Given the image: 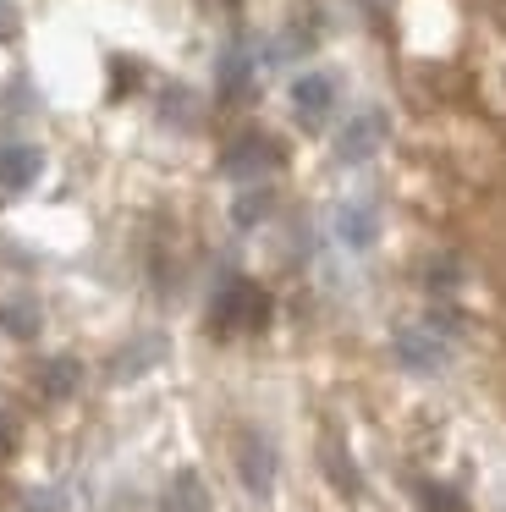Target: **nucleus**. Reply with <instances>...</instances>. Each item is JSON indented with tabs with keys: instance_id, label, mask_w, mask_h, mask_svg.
<instances>
[{
	"instance_id": "8",
	"label": "nucleus",
	"mask_w": 506,
	"mask_h": 512,
	"mask_svg": "<svg viewBox=\"0 0 506 512\" xmlns=\"http://www.w3.org/2000/svg\"><path fill=\"white\" fill-rule=\"evenodd\" d=\"M165 512H209V490L198 474H176L165 490Z\"/></svg>"
},
{
	"instance_id": "10",
	"label": "nucleus",
	"mask_w": 506,
	"mask_h": 512,
	"mask_svg": "<svg viewBox=\"0 0 506 512\" xmlns=\"http://www.w3.org/2000/svg\"><path fill=\"white\" fill-rule=\"evenodd\" d=\"M39 386H44V397H66V391L77 386V364H72V358H55V364H44V369H39Z\"/></svg>"
},
{
	"instance_id": "12",
	"label": "nucleus",
	"mask_w": 506,
	"mask_h": 512,
	"mask_svg": "<svg viewBox=\"0 0 506 512\" xmlns=\"http://www.w3.org/2000/svg\"><path fill=\"white\" fill-rule=\"evenodd\" d=\"M418 501H424L429 512H462V496H451L446 485H418Z\"/></svg>"
},
{
	"instance_id": "9",
	"label": "nucleus",
	"mask_w": 506,
	"mask_h": 512,
	"mask_svg": "<svg viewBox=\"0 0 506 512\" xmlns=\"http://www.w3.org/2000/svg\"><path fill=\"white\" fill-rule=\"evenodd\" d=\"M0 331H11L17 342H33V336H39V309H33L28 298L0 303Z\"/></svg>"
},
{
	"instance_id": "14",
	"label": "nucleus",
	"mask_w": 506,
	"mask_h": 512,
	"mask_svg": "<svg viewBox=\"0 0 506 512\" xmlns=\"http://www.w3.org/2000/svg\"><path fill=\"white\" fill-rule=\"evenodd\" d=\"M0 34H17V12H11L6 0H0Z\"/></svg>"
},
{
	"instance_id": "6",
	"label": "nucleus",
	"mask_w": 506,
	"mask_h": 512,
	"mask_svg": "<svg viewBox=\"0 0 506 512\" xmlns=\"http://www.w3.org/2000/svg\"><path fill=\"white\" fill-rule=\"evenodd\" d=\"M380 144H385V122H380V116H358V122L341 127L336 155H341V160H369Z\"/></svg>"
},
{
	"instance_id": "3",
	"label": "nucleus",
	"mask_w": 506,
	"mask_h": 512,
	"mask_svg": "<svg viewBox=\"0 0 506 512\" xmlns=\"http://www.w3.org/2000/svg\"><path fill=\"white\" fill-rule=\"evenodd\" d=\"M220 166H226V177L248 182V177H264V171L281 166V149H275L270 138H242V144H231L226 155H220Z\"/></svg>"
},
{
	"instance_id": "2",
	"label": "nucleus",
	"mask_w": 506,
	"mask_h": 512,
	"mask_svg": "<svg viewBox=\"0 0 506 512\" xmlns=\"http://www.w3.org/2000/svg\"><path fill=\"white\" fill-rule=\"evenodd\" d=\"M237 474L248 485V496H270L275 490V452L264 446V435H242L237 441Z\"/></svg>"
},
{
	"instance_id": "5",
	"label": "nucleus",
	"mask_w": 506,
	"mask_h": 512,
	"mask_svg": "<svg viewBox=\"0 0 506 512\" xmlns=\"http://www.w3.org/2000/svg\"><path fill=\"white\" fill-rule=\"evenodd\" d=\"M330 100H336V83H330L325 72H308V78L292 83V111L303 116V122H325Z\"/></svg>"
},
{
	"instance_id": "4",
	"label": "nucleus",
	"mask_w": 506,
	"mask_h": 512,
	"mask_svg": "<svg viewBox=\"0 0 506 512\" xmlns=\"http://www.w3.org/2000/svg\"><path fill=\"white\" fill-rule=\"evenodd\" d=\"M39 171H44V155L33 144H6V149H0V188L22 193V188H33Z\"/></svg>"
},
{
	"instance_id": "15",
	"label": "nucleus",
	"mask_w": 506,
	"mask_h": 512,
	"mask_svg": "<svg viewBox=\"0 0 506 512\" xmlns=\"http://www.w3.org/2000/svg\"><path fill=\"white\" fill-rule=\"evenodd\" d=\"M6 457H11V424L0 419V463H6Z\"/></svg>"
},
{
	"instance_id": "1",
	"label": "nucleus",
	"mask_w": 506,
	"mask_h": 512,
	"mask_svg": "<svg viewBox=\"0 0 506 512\" xmlns=\"http://www.w3.org/2000/svg\"><path fill=\"white\" fill-rule=\"evenodd\" d=\"M270 320V298H264L253 281H231L226 292L215 298V331L231 336V331H259Z\"/></svg>"
},
{
	"instance_id": "11",
	"label": "nucleus",
	"mask_w": 506,
	"mask_h": 512,
	"mask_svg": "<svg viewBox=\"0 0 506 512\" xmlns=\"http://www.w3.org/2000/svg\"><path fill=\"white\" fill-rule=\"evenodd\" d=\"M341 237H347L352 248H369L374 243V210H341Z\"/></svg>"
},
{
	"instance_id": "7",
	"label": "nucleus",
	"mask_w": 506,
	"mask_h": 512,
	"mask_svg": "<svg viewBox=\"0 0 506 512\" xmlns=\"http://www.w3.org/2000/svg\"><path fill=\"white\" fill-rule=\"evenodd\" d=\"M396 353H402V364H413V369H440L446 364V347H440L435 336H424V331H402L396 336Z\"/></svg>"
},
{
	"instance_id": "13",
	"label": "nucleus",
	"mask_w": 506,
	"mask_h": 512,
	"mask_svg": "<svg viewBox=\"0 0 506 512\" xmlns=\"http://www.w3.org/2000/svg\"><path fill=\"white\" fill-rule=\"evenodd\" d=\"M264 204H270L264 193H248V199L237 204V221H242V226H253V221H259V210H264Z\"/></svg>"
}]
</instances>
